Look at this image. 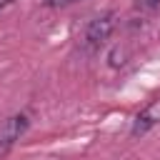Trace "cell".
<instances>
[{
    "label": "cell",
    "mask_w": 160,
    "mask_h": 160,
    "mask_svg": "<svg viewBox=\"0 0 160 160\" xmlns=\"http://www.w3.org/2000/svg\"><path fill=\"white\" fill-rule=\"evenodd\" d=\"M115 28H118V12L115 10H102V12L92 15L88 20L85 30H82V40H80L82 50L88 55L100 52V48L110 40V35L115 32Z\"/></svg>",
    "instance_id": "6da1fadb"
},
{
    "label": "cell",
    "mask_w": 160,
    "mask_h": 160,
    "mask_svg": "<svg viewBox=\"0 0 160 160\" xmlns=\"http://www.w3.org/2000/svg\"><path fill=\"white\" fill-rule=\"evenodd\" d=\"M28 128H30V115L28 112H12L5 120H0V158L12 152V148L22 140Z\"/></svg>",
    "instance_id": "7a4b0ae2"
},
{
    "label": "cell",
    "mask_w": 160,
    "mask_h": 160,
    "mask_svg": "<svg viewBox=\"0 0 160 160\" xmlns=\"http://www.w3.org/2000/svg\"><path fill=\"white\" fill-rule=\"evenodd\" d=\"M158 125H160V98L150 100L148 105H142L135 112L132 125H130V138H142V135H148Z\"/></svg>",
    "instance_id": "3957f363"
},
{
    "label": "cell",
    "mask_w": 160,
    "mask_h": 160,
    "mask_svg": "<svg viewBox=\"0 0 160 160\" xmlns=\"http://www.w3.org/2000/svg\"><path fill=\"white\" fill-rule=\"evenodd\" d=\"M132 5H135V10H140V12H155V10L160 8V0H135Z\"/></svg>",
    "instance_id": "277c9868"
},
{
    "label": "cell",
    "mask_w": 160,
    "mask_h": 160,
    "mask_svg": "<svg viewBox=\"0 0 160 160\" xmlns=\"http://www.w3.org/2000/svg\"><path fill=\"white\" fill-rule=\"evenodd\" d=\"M75 2H78V0H45V5H48V8H55V10H58V8H70V5H75Z\"/></svg>",
    "instance_id": "5b68a950"
},
{
    "label": "cell",
    "mask_w": 160,
    "mask_h": 160,
    "mask_svg": "<svg viewBox=\"0 0 160 160\" xmlns=\"http://www.w3.org/2000/svg\"><path fill=\"white\" fill-rule=\"evenodd\" d=\"M12 2H15V0H0V12H2V10H5V8H10V5H12Z\"/></svg>",
    "instance_id": "8992f818"
}]
</instances>
